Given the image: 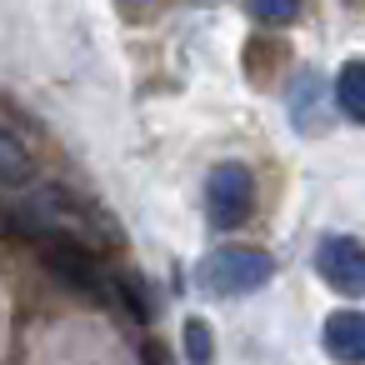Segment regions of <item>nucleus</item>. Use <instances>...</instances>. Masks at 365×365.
<instances>
[{
  "mask_svg": "<svg viewBox=\"0 0 365 365\" xmlns=\"http://www.w3.org/2000/svg\"><path fill=\"white\" fill-rule=\"evenodd\" d=\"M41 265L66 285V290H76V295H86V300H106L110 295V270L101 265V255L81 240V235H71V230H46L41 240Z\"/></svg>",
  "mask_w": 365,
  "mask_h": 365,
  "instance_id": "1",
  "label": "nucleus"
},
{
  "mask_svg": "<svg viewBox=\"0 0 365 365\" xmlns=\"http://www.w3.org/2000/svg\"><path fill=\"white\" fill-rule=\"evenodd\" d=\"M270 275H275V260H270L265 250H250V245L210 250V260L200 265V285L215 290V295H250V290H260Z\"/></svg>",
  "mask_w": 365,
  "mask_h": 365,
  "instance_id": "2",
  "label": "nucleus"
},
{
  "mask_svg": "<svg viewBox=\"0 0 365 365\" xmlns=\"http://www.w3.org/2000/svg\"><path fill=\"white\" fill-rule=\"evenodd\" d=\"M205 210H210V225H220V230H235V225L250 220V210H255V180H250V170L240 160H225V165L210 170V180H205Z\"/></svg>",
  "mask_w": 365,
  "mask_h": 365,
  "instance_id": "3",
  "label": "nucleus"
},
{
  "mask_svg": "<svg viewBox=\"0 0 365 365\" xmlns=\"http://www.w3.org/2000/svg\"><path fill=\"white\" fill-rule=\"evenodd\" d=\"M315 275L340 290V295H360L365 285V255H360V240L355 235H325L315 245Z\"/></svg>",
  "mask_w": 365,
  "mask_h": 365,
  "instance_id": "4",
  "label": "nucleus"
},
{
  "mask_svg": "<svg viewBox=\"0 0 365 365\" xmlns=\"http://www.w3.org/2000/svg\"><path fill=\"white\" fill-rule=\"evenodd\" d=\"M61 225V190H46V195H31V200H6L0 205V235L11 240H41L46 230Z\"/></svg>",
  "mask_w": 365,
  "mask_h": 365,
  "instance_id": "5",
  "label": "nucleus"
},
{
  "mask_svg": "<svg viewBox=\"0 0 365 365\" xmlns=\"http://www.w3.org/2000/svg\"><path fill=\"white\" fill-rule=\"evenodd\" d=\"M320 345H325L330 360L360 365V355H365V320H360L355 310H335V315L325 320V330H320Z\"/></svg>",
  "mask_w": 365,
  "mask_h": 365,
  "instance_id": "6",
  "label": "nucleus"
},
{
  "mask_svg": "<svg viewBox=\"0 0 365 365\" xmlns=\"http://www.w3.org/2000/svg\"><path fill=\"white\" fill-rule=\"evenodd\" d=\"M335 106L345 110V120H365V66L345 61L335 76Z\"/></svg>",
  "mask_w": 365,
  "mask_h": 365,
  "instance_id": "7",
  "label": "nucleus"
},
{
  "mask_svg": "<svg viewBox=\"0 0 365 365\" xmlns=\"http://www.w3.org/2000/svg\"><path fill=\"white\" fill-rule=\"evenodd\" d=\"M31 175H36V165H31V155L0 130V185H31Z\"/></svg>",
  "mask_w": 365,
  "mask_h": 365,
  "instance_id": "8",
  "label": "nucleus"
},
{
  "mask_svg": "<svg viewBox=\"0 0 365 365\" xmlns=\"http://www.w3.org/2000/svg\"><path fill=\"white\" fill-rule=\"evenodd\" d=\"M180 335H185V360H190V365H215V330H210L200 315H190V320L180 325Z\"/></svg>",
  "mask_w": 365,
  "mask_h": 365,
  "instance_id": "9",
  "label": "nucleus"
},
{
  "mask_svg": "<svg viewBox=\"0 0 365 365\" xmlns=\"http://www.w3.org/2000/svg\"><path fill=\"white\" fill-rule=\"evenodd\" d=\"M245 6L260 26H290L300 16V0H245Z\"/></svg>",
  "mask_w": 365,
  "mask_h": 365,
  "instance_id": "10",
  "label": "nucleus"
},
{
  "mask_svg": "<svg viewBox=\"0 0 365 365\" xmlns=\"http://www.w3.org/2000/svg\"><path fill=\"white\" fill-rule=\"evenodd\" d=\"M145 365H165V355H160V345H145Z\"/></svg>",
  "mask_w": 365,
  "mask_h": 365,
  "instance_id": "11",
  "label": "nucleus"
}]
</instances>
